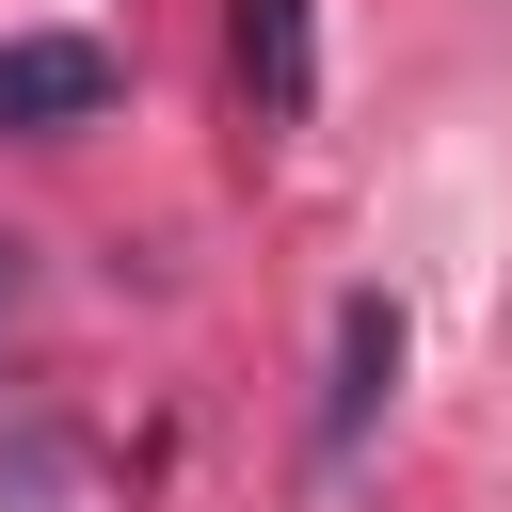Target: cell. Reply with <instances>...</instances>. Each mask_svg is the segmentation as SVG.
<instances>
[{
  "mask_svg": "<svg viewBox=\"0 0 512 512\" xmlns=\"http://www.w3.org/2000/svg\"><path fill=\"white\" fill-rule=\"evenodd\" d=\"M112 112V48L96 32H16L0 48V128H80Z\"/></svg>",
  "mask_w": 512,
  "mask_h": 512,
  "instance_id": "obj_1",
  "label": "cell"
},
{
  "mask_svg": "<svg viewBox=\"0 0 512 512\" xmlns=\"http://www.w3.org/2000/svg\"><path fill=\"white\" fill-rule=\"evenodd\" d=\"M224 48H240V80H256V112H272V128L320 96V64H304V0H224Z\"/></svg>",
  "mask_w": 512,
  "mask_h": 512,
  "instance_id": "obj_2",
  "label": "cell"
},
{
  "mask_svg": "<svg viewBox=\"0 0 512 512\" xmlns=\"http://www.w3.org/2000/svg\"><path fill=\"white\" fill-rule=\"evenodd\" d=\"M384 384H400V304H352V320H336V400H320V448H352Z\"/></svg>",
  "mask_w": 512,
  "mask_h": 512,
  "instance_id": "obj_3",
  "label": "cell"
},
{
  "mask_svg": "<svg viewBox=\"0 0 512 512\" xmlns=\"http://www.w3.org/2000/svg\"><path fill=\"white\" fill-rule=\"evenodd\" d=\"M16 288H32V272H16V240H0V320H16Z\"/></svg>",
  "mask_w": 512,
  "mask_h": 512,
  "instance_id": "obj_4",
  "label": "cell"
}]
</instances>
